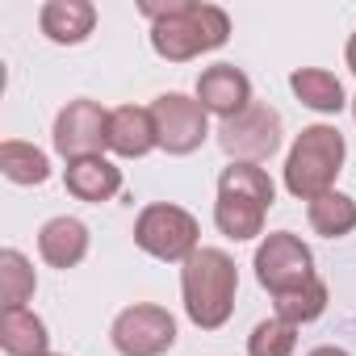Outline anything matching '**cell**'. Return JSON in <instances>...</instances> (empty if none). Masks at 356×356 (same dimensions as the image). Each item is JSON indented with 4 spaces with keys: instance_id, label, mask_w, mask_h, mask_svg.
<instances>
[{
    "instance_id": "cell-1",
    "label": "cell",
    "mask_w": 356,
    "mask_h": 356,
    "mask_svg": "<svg viewBox=\"0 0 356 356\" xmlns=\"http://www.w3.org/2000/svg\"><path fill=\"white\" fill-rule=\"evenodd\" d=\"M138 13L151 22V47L168 63H189L231 38V17L202 0H163V5L143 0Z\"/></svg>"
},
{
    "instance_id": "cell-2",
    "label": "cell",
    "mask_w": 356,
    "mask_h": 356,
    "mask_svg": "<svg viewBox=\"0 0 356 356\" xmlns=\"http://www.w3.org/2000/svg\"><path fill=\"white\" fill-rule=\"evenodd\" d=\"M235 293H239V268L222 248H197L181 264V298L193 327L218 331L235 314Z\"/></svg>"
},
{
    "instance_id": "cell-3",
    "label": "cell",
    "mask_w": 356,
    "mask_h": 356,
    "mask_svg": "<svg viewBox=\"0 0 356 356\" xmlns=\"http://www.w3.org/2000/svg\"><path fill=\"white\" fill-rule=\"evenodd\" d=\"M277 202V185L260 163H227L218 176V202H214V222L227 239L243 243L264 235V214Z\"/></svg>"
},
{
    "instance_id": "cell-4",
    "label": "cell",
    "mask_w": 356,
    "mask_h": 356,
    "mask_svg": "<svg viewBox=\"0 0 356 356\" xmlns=\"http://www.w3.org/2000/svg\"><path fill=\"white\" fill-rule=\"evenodd\" d=\"M343 159H348V143L335 126H327V122L306 126L285 155V189L298 202H314V197L331 193L335 176L343 172Z\"/></svg>"
},
{
    "instance_id": "cell-5",
    "label": "cell",
    "mask_w": 356,
    "mask_h": 356,
    "mask_svg": "<svg viewBox=\"0 0 356 356\" xmlns=\"http://www.w3.org/2000/svg\"><path fill=\"white\" fill-rule=\"evenodd\" d=\"M202 227L185 206H172V202H151L138 210L134 218V243L138 252H147L151 260L163 264H185L202 243Z\"/></svg>"
},
{
    "instance_id": "cell-6",
    "label": "cell",
    "mask_w": 356,
    "mask_h": 356,
    "mask_svg": "<svg viewBox=\"0 0 356 356\" xmlns=\"http://www.w3.org/2000/svg\"><path fill=\"white\" fill-rule=\"evenodd\" d=\"M256 281H260L273 298H281V293H289V289H302L306 281H314V252H310L298 235L273 231V235H264L260 248H256Z\"/></svg>"
},
{
    "instance_id": "cell-7",
    "label": "cell",
    "mask_w": 356,
    "mask_h": 356,
    "mask_svg": "<svg viewBox=\"0 0 356 356\" xmlns=\"http://www.w3.org/2000/svg\"><path fill=\"white\" fill-rule=\"evenodd\" d=\"M151 118H155V138L168 155H193L210 138V113L197 97L163 92L151 101Z\"/></svg>"
},
{
    "instance_id": "cell-8",
    "label": "cell",
    "mask_w": 356,
    "mask_h": 356,
    "mask_svg": "<svg viewBox=\"0 0 356 356\" xmlns=\"http://www.w3.org/2000/svg\"><path fill=\"white\" fill-rule=\"evenodd\" d=\"M218 147L231 155V163H264L281 147V113L252 101L239 118L218 126Z\"/></svg>"
},
{
    "instance_id": "cell-9",
    "label": "cell",
    "mask_w": 356,
    "mask_h": 356,
    "mask_svg": "<svg viewBox=\"0 0 356 356\" xmlns=\"http://www.w3.org/2000/svg\"><path fill=\"white\" fill-rule=\"evenodd\" d=\"M109 339L122 356H163L176 343V318L163 306L138 302V306H126L113 318Z\"/></svg>"
},
{
    "instance_id": "cell-10",
    "label": "cell",
    "mask_w": 356,
    "mask_h": 356,
    "mask_svg": "<svg viewBox=\"0 0 356 356\" xmlns=\"http://www.w3.org/2000/svg\"><path fill=\"white\" fill-rule=\"evenodd\" d=\"M105 130H109V113L97 101H67L55 118V151L63 159L101 155Z\"/></svg>"
},
{
    "instance_id": "cell-11",
    "label": "cell",
    "mask_w": 356,
    "mask_h": 356,
    "mask_svg": "<svg viewBox=\"0 0 356 356\" xmlns=\"http://www.w3.org/2000/svg\"><path fill=\"white\" fill-rule=\"evenodd\" d=\"M197 101L206 105V113L231 122L252 105V80L235 63H214L197 76Z\"/></svg>"
},
{
    "instance_id": "cell-12",
    "label": "cell",
    "mask_w": 356,
    "mask_h": 356,
    "mask_svg": "<svg viewBox=\"0 0 356 356\" xmlns=\"http://www.w3.org/2000/svg\"><path fill=\"white\" fill-rule=\"evenodd\" d=\"M63 185L76 202H88V206H101L109 197H118L122 189V168L105 155H84V159H67L63 168Z\"/></svg>"
},
{
    "instance_id": "cell-13",
    "label": "cell",
    "mask_w": 356,
    "mask_h": 356,
    "mask_svg": "<svg viewBox=\"0 0 356 356\" xmlns=\"http://www.w3.org/2000/svg\"><path fill=\"white\" fill-rule=\"evenodd\" d=\"M105 147L122 159H143L147 151L159 147L155 138V118L143 105H118L109 109V130H105Z\"/></svg>"
},
{
    "instance_id": "cell-14",
    "label": "cell",
    "mask_w": 356,
    "mask_h": 356,
    "mask_svg": "<svg viewBox=\"0 0 356 356\" xmlns=\"http://www.w3.org/2000/svg\"><path fill=\"white\" fill-rule=\"evenodd\" d=\"M38 26L51 42L76 47L97 30V5L92 0H47L38 13Z\"/></svg>"
},
{
    "instance_id": "cell-15",
    "label": "cell",
    "mask_w": 356,
    "mask_h": 356,
    "mask_svg": "<svg viewBox=\"0 0 356 356\" xmlns=\"http://www.w3.org/2000/svg\"><path fill=\"white\" fill-rule=\"evenodd\" d=\"M38 256L51 268H76L88 256V227L80 218H67V214L42 222V231H38Z\"/></svg>"
},
{
    "instance_id": "cell-16",
    "label": "cell",
    "mask_w": 356,
    "mask_h": 356,
    "mask_svg": "<svg viewBox=\"0 0 356 356\" xmlns=\"http://www.w3.org/2000/svg\"><path fill=\"white\" fill-rule=\"evenodd\" d=\"M0 348H5L9 356H51L47 323L30 306L0 310Z\"/></svg>"
},
{
    "instance_id": "cell-17",
    "label": "cell",
    "mask_w": 356,
    "mask_h": 356,
    "mask_svg": "<svg viewBox=\"0 0 356 356\" xmlns=\"http://www.w3.org/2000/svg\"><path fill=\"white\" fill-rule=\"evenodd\" d=\"M289 88H293V97H298L306 109H314V113H339V109L348 105L343 84H339L331 72H323V67H298V72L289 76Z\"/></svg>"
},
{
    "instance_id": "cell-18",
    "label": "cell",
    "mask_w": 356,
    "mask_h": 356,
    "mask_svg": "<svg viewBox=\"0 0 356 356\" xmlns=\"http://www.w3.org/2000/svg\"><path fill=\"white\" fill-rule=\"evenodd\" d=\"M306 218H310L314 235H323V239H343V235L356 231V202H352L348 193L331 189V193L306 202Z\"/></svg>"
},
{
    "instance_id": "cell-19",
    "label": "cell",
    "mask_w": 356,
    "mask_h": 356,
    "mask_svg": "<svg viewBox=\"0 0 356 356\" xmlns=\"http://www.w3.org/2000/svg\"><path fill=\"white\" fill-rule=\"evenodd\" d=\"M0 172H5L13 185H47L51 159H47V151H38L34 143L5 138V143H0Z\"/></svg>"
},
{
    "instance_id": "cell-20",
    "label": "cell",
    "mask_w": 356,
    "mask_h": 356,
    "mask_svg": "<svg viewBox=\"0 0 356 356\" xmlns=\"http://www.w3.org/2000/svg\"><path fill=\"white\" fill-rule=\"evenodd\" d=\"M34 289H38L34 264L17 248H5V252H0V298H5V310L26 306L34 298Z\"/></svg>"
},
{
    "instance_id": "cell-21",
    "label": "cell",
    "mask_w": 356,
    "mask_h": 356,
    "mask_svg": "<svg viewBox=\"0 0 356 356\" xmlns=\"http://www.w3.org/2000/svg\"><path fill=\"white\" fill-rule=\"evenodd\" d=\"M327 298H331L327 285L314 277V281H306L302 289H289V293H281V298H273V302H277V318L302 327V323H314V318L327 310Z\"/></svg>"
},
{
    "instance_id": "cell-22",
    "label": "cell",
    "mask_w": 356,
    "mask_h": 356,
    "mask_svg": "<svg viewBox=\"0 0 356 356\" xmlns=\"http://www.w3.org/2000/svg\"><path fill=\"white\" fill-rule=\"evenodd\" d=\"M293 348H298V327L277 314L256 323L248 335V356H293Z\"/></svg>"
},
{
    "instance_id": "cell-23",
    "label": "cell",
    "mask_w": 356,
    "mask_h": 356,
    "mask_svg": "<svg viewBox=\"0 0 356 356\" xmlns=\"http://www.w3.org/2000/svg\"><path fill=\"white\" fill-rule=\"evenodd\" d=\"M306 356H348V352L335 348V343H323V348H314V352H306Z\"/></svg>"
},
{
    "instance_id": "cell-24",
    "label": "cell",
    "mask_w": 356,
    "mask_h": 356,
    "mask_svg": "<svg viewBox=\"0 0 356 356\" xmlns=\"http://www.w3.org/2000/svg\"><path fill=\"white\" fill-rule=\"evenodd\" d=\"M343 59H348V67H352V76H356V34L348 38V51H343Z\"/></svg>"
},
{
    "instance_id": "cell-25",
    "label": "cell",
    "mask_w": 356,
    "mask_h": 356,
    "mask_svg": "<svg viewBox=\"0 0 356 356\" xmlns=\"http://www.w3.org/2000/svg\"><path fill=\"white\" fill-rule=\"evenodd\" d=\"M352 118H356V97H352Z\"/></svg>"
},
{
    "instance_id": "cell-26",
    "label": "cell",
    "mask_w": 356,
    "mask_h": 356,
    "mask_svg": "<svg viewBox=\"0 0 356 356\" xmlns=\"http://www.w3.org/2000/svg\"><path fill=\"white\" fill-rule=\"evenodd\" d=\"M51 356H55V352H51Z\"/></svg>"
}]
</instances>
